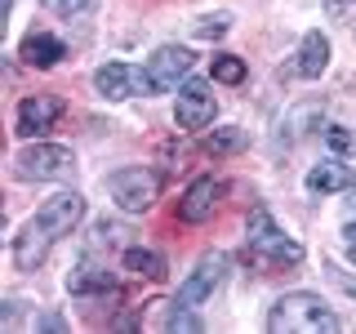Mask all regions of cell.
<instances>
[{"label":"cell","mask_w":356,"mask_h":334,"mask_svg":"<svg viewBox=\"0 0 356 334\" xmlns=\"http://www.w3.org/2000/svg\"><path fill=\"white\" fill-rule=\"evenodd\" d=\"M343 289H348V294H352V299H356V281H343Z\"/></svg>","instance_id":"cb8c5ba5"},{"label":"cell","mask_w":356,"mask_h":334,"mask_svg":"<svg viewBox=\"0 0 356 334\" xmlns=\"http://www.w3.org/2000/svg\"><path fill=\"white\" fill-rule=\"evenodd\" d=\"M214 89H209V81H187L183 89H178V107H174V120L178 129H205L209 120H214Z\"/></svg>","instance_id":"ba28073f"},{"label":"cell","mask_w":356,"mask_h":334,"mask_svg":"<svg viewBox=\"0 0 356 334\" xmlns=\"http://www.w3.org/2000/svg\"><path fill=\"white\" fill-rule=\"evenodd\" d=\"M348 259L356 263V223H348Z\"/></svg>","instance_id":"603a6c76"},{"label":"cell","mask_w":356,"mask_h":334,"mask_svg":"<svg viewBox=\"0 0 356 334\" xmlns=\"http://www.w3.org/2000/svg\"><path fill=\"white\" fill-rule=\"evenodd\" d=\"M125 267L134 276H147V281H161L165 276V259L152 250H125Z\"/></svg>","instance_id":"2e32d148"},{"label":"cell","mask_w":356,"mask_h":334,"mask_svg":"<svg viewBox=\"0 0 356 334\" xmlns=\"http://www.w3.org/2000/svg\"><path fill=\"white\" fill-rule=\"evenodd\" d=\"M107 192L125 214H143V209H152V200L161 196V178L152 170H143V165H125V170H116L107 178Z\"/></svg>","instance_id":"277c9868"},{"label":"cell","mask_w":356,"mask_h":334,"mask_svg":"<svg viewBox=\"0 0 356 334\" xmlns=\"http://www.w3.org/2000/svg\"><path fill=\"white\" fill-rule=\"evenodd\" d=\"M222 272H227V254H205V259L192 267V276H187V281L178 285L174 303H178V308H196V303H205V299L218 289Z\"/></svg>","instance_id":"52a82bcc"},{"label":"cell","mask_w":356,"mask_h":334,"mask_svg":"<svg viewBox=\"0 0 356 334\" xmlns=\"http://www.w3.org/2000/svg\"><path fill=\"white\" fill-rule=\"evenodd\" d=\"M18 178H40V183H54V178H72L76 156L67 148H54V143H36V148H22L14 156Z\"/></svg>","instance_id":"5b68a950"},{"label":"cell","mask_w":356,"mask_h":334,"mask_svg":"<svg viewBox=\"0 0 356 334\" xmlns=\"http://www.w3.org/2000/svg\"><path fill=\"white\" fill-rule=\"evenodd\" d=\"M222 192H227V187H222L218 178H196V183L183 192V200H178V218L183 223H205L218 209Z\"/></svg>","instance_id":"30bf717a"},{"label":"cell","mask_w":356,"mask_h":334,"mask_svg":"<svg viewBox=\"0 0 356 334\" xmlns=\"http://www.w3.org/2000/svg\"><path fill=\"white\" fill-rule=\"evenodd\" d=\"M81 214H85V196H81V192H58V196H49V200L36 209V214L27 218V228L14 237V263L22 267V272L40 267L44 254L54 250V241L67 237V232L81 223Z\"/></svg>","instance_id":"6da1fadb"},{"label":"cell","mask_w":356,"mask_h":334,"mask_svg":"<svg viewBox=\"0 0 356 334\" xmlns=\"http://www.w3.org/2000/svg\"><path fill=\"white\" fill-rule=\"evenodd\" d=\"M94 85H98V94H107V98H129V94H147V81H143V67H129V63H107V67H98L94 72Z\"/></svg>","instance_id":"8fae6325"},{"label":"cell","mask_w":356,"mask_h":334,"mask_svg":"<svg viewBox=\"0 0 356 334\" xmlns=\"http://www.w3.org/2000/svg\"><path fill=\"white\" fill-rule=\"evenodd\" d=\"M227 14H214V18H200L196 22V36H205V40H214V36H222V31H227Z\"/></svg>","instance_id":"ffe728a7"},{"label":"cell","mask_w":356,"mask_h":334,"mask_svg":"<svg viewBox=\"0 0 356 334\" xmlns=\"http://www.w3.org/2000/svg\"><path fill=\"white\" fill-rule=\"evenodd\" d=\"M44 5H49L54 14H81V9L89 5V0H44Z\"/></svg>","instance_id":"44dd1931"},{"label":"cell","mask_w":356,"mask_h":334,"mask_svg":"<svg viewBox=\"0 0 356 334\" xmlns=\"http://www.w3.org/2000/svg\"><path fill=\"white\" fill-rule=\"evenodd\" d=\"M267 330L272 334H321V330H339V317L330 312V303L321 294H285L276 299L267 312Z\"/></svg>","instance_id":"3957f363"},{"label":"cell","mask_w":356,"mask_h":334,"mask_svg":"<svg viewBox=\"0 0 356 334\" xmlns=\"http://www.w3.org/2000/svg\"><path fill=\"white\" fill-rule=\"evenodd\" d=\"M325 9H330L334 18H343V14H348V9H356V0H325Z\"/></svg>","instance_id":"7402d4cb"},{"label":"cell","mask_w":356,"mask_h":334,"mask_svg":"<svg viewBox=\"0 0 356 334\" xmlns=\"http://www.w3.org/2000/svg\"><path fill=\"white\" fill-rule=\"evenodd\" d=\"M245 148V129H218L205 138V152L209 156H227V152H241Z\"/></svg>","instance_id":"e0dca14e"},{"label":"cell","mask_w":356,"mask_h":334,"mask_svg":"<svg viewBox=\"0 0 356 334\" xmlns=\"http://www.w3.org/2000/svg\"><path fill=\"white\" fill-rule=\"evenodd\" d=\"M325 67H330V40L321 36V31H307L303 45H298V63H294V72L303 76V81H316Z\"/></svg>","instance_id":"7c38bea8"},{"label":"cell","mask_w":356,"mask_h":334,"mask_svg":"<svg viewBox=\"0 0 356 334\" xmlns=\"http://www.w3.org/2000/svg\"><path fill=\"white\" fill-rule=\"evenodd\" d=\"M245 259L254 267H263V272H272V267H298L303 263V245L289 241L263 205H254L250 223H245Z\"/></svg>","instance_id":"7a4b0ae2"},{"label":"cell","mask_w":356,"mask_h":334,"mask_svg":"<svg viewBox=\"0 0 356 334\" xmlns=\"http://www.w3.org/2000/svg\"><path fill=\"white\" fill-rule=\"evenodd\" d=\"M67 289H72V294H103V289H111V276H107V267H94L85 259L72 276H67Z\"/></svg>","instance_id":"9a60e30c"},{"label":"cell","mask_w":356,"mask_h":334,"mask_svg":"<svg viewBox=\"0 0 356 334\" xmlns=\"http://www.w3.org/2000/svg\"><path fill=\"white\" fill-rule=\"evenodd\" d=\"M325 143H330V152H339V156H356V129H348V125H330Z\"/></svg>","instance_id":"d6986e66"},{"label":"cell","mask_w":356,"mask_h":334,"mask_svg":"<svg viewBox=\"0 0 356 334\" xmlns=\"http://www.w3.org/2000/svg\"><path fill=\"white\" fill-rule=\"evenodd\" d=\"M63 40L58 36H49V31H31L27 40H22V49H18V58L27 63V67H54L63 58Z\"/></svg>","instance_id":"4fadbf2b"},{"label":"cell","mask_w":356,"mask_h":334,"mask_svg":"<svg viewBox=\"0 0 356 334\" xmlns=\"http://www.w3.org/2000/svg\"><path fill=\"white\" fill-rule=\"evenodd\" d=\"M63 116V98L54 94H36V98H22L18 103V134L22 138H44Z\"/></svg>","instance_id":"9c48e42d"},{"label":"cell","mask_w":356,"mask_h":334,"mask_svg":"<svg viewBox=\"0 0 356 334\" xmlns=\"http://www.w3.org/2000/svg\"><path fill=\"white\" fill-rule=\"evenodd\" d=\"M214 81L241 85V81H245V63L236 58V54H222V58H214Z\"/></svg>","instance_id":"ac0fdd59"},{"label":"cell","mask_w":356,"mask_h":334,"mask_svg":"<svg viewBox=\"0 0 356 334\" xmlns=\"http://www.w3.org/2000/svg\"><path fill=\"white\" fill-rule=\"evenodd\" d=\"M343 187H352V170H343V165H316L307 174L312 196H330V192H343Z\"/></svg>","instance_id":"5bb4252c"},{"label":"cell","mask_w":356,"mask_h":334,"mask_svg":"<svg viewBox=\"0 0 356 334\" xmlns=\"http://www.w3.org/2000/svg\"><path fill=\"white\" fill-rule=\"evenodd\" d=\"M187 72H192V49H183V45H161L147 58V67H143L147 94H170L178 85V76H187Z\"/></svg>","instance_id":"8992f818"}]
</instances>
